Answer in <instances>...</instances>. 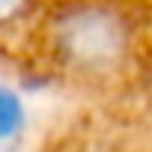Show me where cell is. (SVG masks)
I'll use <instances>...</instances> for the list:
<instances>
[{"mask_svg": "<svg viewBox=\"0 0 152 152\" xmlns=\"http://www.w3.org/2000/svg\"><path fill=\"white\" fill-rule=\"evenodd\" d=\"M18 116H21V110H18L15 96L6 93V90H0V137H6L9 131H15Z\"/></svg>", "mask_w": 152, "mask_h": 152, "instance_id": "cell-2", "label": "cell"}, {"mask_svg": "<svg viewBox=\"0 0 152 152\" xmlns=\"http://www.w3.org/2000/svg\"><path fill=\"white\" fill-rule=\"evenodd\" d=\"M36 152H152V69L116 90L75 99Z\"/></svg>", "mask_w": 152, "mask_h": 152, "instance_id": "cell-1", "label": "cell"}]
</instances>
